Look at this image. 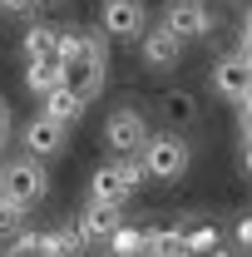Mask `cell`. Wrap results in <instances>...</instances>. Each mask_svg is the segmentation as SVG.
Instances as JSON below:
<instances>
[{"label":"cell","instance_id":"obj_1","mask_svg":"<svg viewBox=\"0 0 252 257\" xmlns=\"http://www.w3.org/2000/svg\"><path fill=\"white\" fill-rule=\"evenodd\" d=\"M60 60H64V84L79 99H94L104 89V50H99V40H89V35H64Z\"/></svg>","mask_w":252,"mask_h":257},{"label":"cell","instance_id":"obj_5","mask_svg":"<svg viewBox=\"0 0 252 257\" xmlns=\"http://www.w3.org/2000/svg\"><path fill=\"white\" fill-rule=\"evenodd\" d=\"M64 134H69V128L64 124H55V119H50V114H35L30 124L20 128V144H25V154H30V159H60L64 154Z\"/></svg>","mask_w":252,"mask_h":257},{"label":"cell","instance_id":"obj_13","mask_svg":"<svg viewBox=\"0 0 252 257\" xmlns=\"http://www.w3.org/2000/svg\"><path fill=\"white\" fill-rule=\"evenodd\" d=\"M60 45H64V35H55L50 25H30L25 30V55L30 60H60Z\"/></svg>","mask_w":252,"mask_h":257},{"label":"cell","instance_id":"obj_4","mask_svg":"<svg viewBox=\"0 0 252 257\" xmlns=\"http://www.w3.org/2000/svg\"><path fill=\"white\" fill-rule=\"evenodd\" d=\"M144 173L149 178H158V183H173L183 168H188V144L178 139V134H158V139H149V149H144Z\"/></svg>","mask_w":252,"mask_h":257},{"label":"cell","instance_id":"obj_17","mask_svg":"<svg viewBox=\"0 0 252 257\" xmlns=\"http://www.w3.org/2000/svg\"><path fill=\"white\" fill-rule=\"evenodd\" d=\"M20 213H25V208H20V203H10V198L0 193V232H5V227H15V223H20Z\"/></svg>","mask_w":252,"mask_h":257},{"label":"cell","instance_id":"obj_26","mask_svg":"<svg viewBox=\"0 0 252 257\" xmlns=\"http://www.w3.org/2000/svg\"><path fill=\"white\" fill-rule=\"evenodd\" d=\"M40 5H55V0H40Z\"/></svg>","mask_w":252,"mask_h":257},{"label":"cell","instance_id":"obj_24","mask_svg":"<svg viewBox=\"0 0 252 257\" xmlns=\"http://www.w3.org/2000/svg\"><path fill=\"white\" fill-rule=\"evenodd\" d=\"M208 257H227V252H222V247H218V252H208Z\"/></svg>","mask_w":252,"mask_h":257},{"label":"cell","instance_id":"obj_6","mask_svg":"<svg viewBox=\"0 0 252 257\" xmlns=\"http://www.w3.org/2000/svg\"><path fill=\"white\" fill-rule=\"evenodd\" d=\"M208 25H213V15H208L203 0H173V5L163 10V30L173 35L178 45H183V40H198V35H208Z\"/></svg>","mask_w":252,"mask_h":257},{"label":"cell","instance_id":"obj_21","mask_svg":"<svg viewBox=\"0 0 252 257\" xmlns=\"http://www.w3.org/2000/svg\"><path fill=\"white\" fill-rule=\"evenodd\" d=\"M237 55H247V60H252V25H242V50H237Z\"/></svg>","mask_w":252,"mask_h":257},{"label":"cell","instance_id":"obj_8","mask_svg":"<svg viewBox=\"0 0 252 257\" xmlns=\"http://www.w3.org/2000/svg\"><path fill=\"white\" fill-rule=\"evenodd\" d=\"M213 89L222 99H237V104H247L252 99V60L247 55H222L213 64Z\"/></svg>","mask_w":252,"mask_h":257},{"label":"cell","instance_id":"obj_7","mask_svg":"<svg viewBox=\"0 0 252 257\" xmlns=\"http://www.w3.org/2000/svg\"><path fill=\"white\" fill-rule=\"evenodd\" d=\"M144 5L139 0H104V10H99V25H104V35H114V40H144Z\"/></svg>","mask_w":252,"mask_h":257},{"label":"cell","instance_id":"obj_16","mask_svg":"<svg viewBox=\"0 0 252 257\" xmlns=\"http://www.w3.org/2000/svg\"><path fill=\"white\" fill-rule=\"evenodd\" d=\"M188 252H198V257L218 252V232H213V227H193L188 232Z\"/></svg>","mask_w":252,"mask_h":257},{"label":"cell","instance_id":"obj_25","mask_svg":"<svg viewBox=\"0 0 252 257\" xmlns=\"http://www.w3.org/2000/svg\"><path fill=\"white\" fill-rule=\"evenodd\" d=\"M0 188H5V168H0Z\"/></svg>","mask_w":252,"mask_h":257},{"label":"cell","instance_id":"obj_19","mask_svg":"<svg viewBox=\"0 0 252 257\" xmlns=\"http://www.w3.org/2000/svg\"><path fill=\"white\" fill-rule=\"evenodd\" d=\"M5 134H10V104L0 99V144H5Z\"/></svg>","mask_w":252,"mask_h":257},{"label":"cell","instance_id":"obj_22","mask_svg":"<svg viewBox=\"0 0 252 257\" xmlns=\"http://www.w3.org/2000/svg\"><path fill=\"white\" fill-rule=\"evenodd\" d=\"M237 237H242V242H247V247H252V218H247V223H242V227H237Z\"/></svg>","mask_w":252,"mask_h":257},{"label":"cell","instance_id":"obj_12","mask_svg":"<svg viewBox=\"0 0 252 257\" xmlns=\"http://www.w3.org/2000/svg\"><path fill=\"white\" fill-rule=\"evenodd\" d=\"M25 84L45 99L50 89H60V84H64V60H30V64H25Z\"/></svg>","mask_w":252,"mask_h":257},{"label":"cell","instance_id":"obj_3","mask_svg":"<svg viewBox=\"0 0 252 257\" xmlns=\"http://www.w3.org/2000/svg\"><path fill=\"white\" fill-rule=\"evenodd\" d=\"M45 188H50V173H45V163L40 159H15V163H5V198L10 203H20V208H30V203H40L45 198Z\"/></svg>","mask_w":252,"mask_h":257},{"label":"cell","instance_id":"obj_20","mask_svg":"<svg viewBox=\"0 0 252 257\" xmlns=\"http://www.w3.org/2000/svg\"><path fill=\"white\" fill-rule=\"evenodd\" d=\"M242 139L252 144V104H242Z\"/></svg>","mask_w":252,"mask_h":257},{"label":"cell","instance_id":"obj_15","mask_svg":"<svg viewBox=\"0 0 252 257\" xmlns=\"http://www.w3.org/2000/svg\"><path fill=\"white\" fill-rule=\"evenodd\" d=\"M163 114H168L173 124H193V114H198V104H193L188 94H178V89H173V94H163Z\"/></svg>","mask_w":252,"mask_h":257},{"label":"cell","instance_id":"obj_10","mask_svg":"<svg viewBox=\"0 0 252 257\" xmlns=\"http://www.w3.org/2000/svg\"><path fill=\"white\" fill-rule=\"evenodd\" d=\"M84 104H89V99H79L74 89H69V84H60V89H50V94H45V109H40V114H50L55 124H64V128H69V124H79Z\"/></svg>","mask_w":252,"mask_h":257},{"label":"cell","instance_id":"obj_11","mask_svg":"<svg viewBox=\"0 0 252 257\" xmlns=\"http://www.w3.org/2000/svg\"><path fill=\"white\" fill-rule=\"evenodd\" d=\"M178 50H183V45H178L173 35L163 30V25L144 35V60L154 64V69H173V64H178Z\"/></svg>","mask_w":252,"mask_h":257},{"label":"cell","instance_id":"obj_18","mask_svg":"<svg viewBox=\"0 0 252 257\" xmlns=\"http://www.w3.org/2000/svg\"><path fill=\"white\" fill-rule=\"evenodd\" d=\"M0 10H5V15H25V20H30L35 10H40V0H0Z\"/></svg>","mask_w":252,"mask_h":257},{"label":"cell","instance_id":"obj_9","mask_svg":"<svg viewBox=\"0 0 252 257\" xmlns=\"http://www.w3.org/2000/svg\"><path fill=\"white\" fill-rule=\"evenodd\" d=\"M119 227H124V208H114V203H89V208L79 213L84 242H114Z\"/></svg>","mask_w":252,"mask_h":257},{"label":"cell","instance_id":"obj_27","mask_svg":"<svg viewBox=\"0 0 252 257\" xmlns=\"http://www.w3.org/2000/svg\"><path fill=\"white\" fill-rule=\"evenodd\" d=\"M247 25H252V10H247Z\"/></svg>","mask_w":252,"mask_h":257},{"label":"cell","instance_id":"obj_23","mask_svg":"<svg viewBox=\"0 0 252 257\" xmlns=\"http://www.w3.org/2000/svg\"><path fill=\"white\" fill-rule=\"evenodd\" d=\"M242 168H247V173H252V144H247V154H242Z\"/></svg>","mask_w":252,"mask_h":257},{"label":"cell","instance_id":"obj_14","mask_svg":"<svg viewBox=\"0 0 252 257\" xmlns=\"http://www.w3.org/2000/svg\"><path fill=\"white\" fill-rule=\"evenodd\" d=\"M109 257H149V232H139V227H119V237L109 242Z\"/></svg>","mask_w":252,"mask_h":257},{"label":"cell","instance_id":"obj_2","mask_svg":"<svg viewBox=\"0 0 252 257\" xmlns=\"http://www.w3.org/2000/svg\"><path fill=\"white\" fill-rule=\"evenodd\" d=\"M104 144H109V154H119V159H144V149H149V128L144 119L134 114V109H114L109 119H104Z\"/></svg>","mask_w":252,"mask_h":257}]
</instances>
